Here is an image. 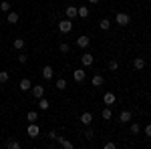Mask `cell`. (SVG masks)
<instances>
[{
    "mask_svg": "<svg viewBox=\"0 0 151 149\" xmlns=\"http://www.w3.org/2000/svg\"><path fill=\"white\" fill-rule=\"evenodd\" d=\"M115 22L119 24V26H127V24L131 22V18H129L127 12H119V14L115 16Z\"/></svg>",
    "mask_w": 151,
    "mask_h": 149,
    "instance_id": "obj_1",
    "label": "cell"
},
{
    "mask_svg": "<svg viewBox=\"0 0 151 149\" xmlns=\"http://www.w3.org/2000/svg\"><path fill=\"white\" fill-rule=\"evenodd\" d=\"M58 30H60L63 35L70 32V30H73V22H70V18H67V20H60V22H58Z\"/></svg>",
    "mask_w": 151,
    "mask_h": 149,
    "instance_id": "obj_2",
    "label": "cell"
},
{
    "mask_svg": "<svg viewBox=\"0 0 151 149\" xmlns=\"http://www.w3.org/2000/svg\"><path fill=\"white\" fill-rule=\"evenodd\" d=\"M26 133H28V137H38V133H40V129H38V125H36V121L35 123H30L28 125V129H26Z\"/></svg>",
    "mask_w": 151,
    "mask_h": 149,
    "instance_id": "obj_3",
    "label": "cell"
},
{
    "mask_svg": "<svg viewBox=\"0 0 151 149\" xmlns=\"http://www.w3.org/2000/svg\"><path fill=\"white\" fill-rule=\"evenodd\" d=\"M75 42H77V46H79V48H87V46L91 45V38H89V36H79Z\"/></svg>",
    "mask_w": 151,
    "mask_h": 149,
    "instance_id": "obj_4",
    "label": "cell"
},
{
    "mask_svg": "<svg viewBox=\"0 0 151 149\" xmlns=\"http://www.w3.org/2000/svg\"><path fill=\"white\" fill-rule=\"evenodd\" d=\"M30 91H32V97L40 99V97L45 95V87H42V85H32V89H30Z\"/></svg>",
    "mask_w": 151,
    "mask_h": 149,
    "instance_id": "obj_5",
    "label": "cell"
},
{
    "mask_svg": "<svg viewBox=\"0 0 151 149\" xmlns=\"http://www.w3.org/2000/svg\"><path fill=\"white\" fill-rule=\"evenodd\" d=\"M93 55H91V53H85V55H83L81 57V63H83V67H91V65H93Z\"/></svg>",
    "mask_w": 151,
    "mask_h": 149,
    "instance_id": "obj_6",
    "label": "cell"
},
{
    "mask_svg": "<svg viewBox=\"0 0 151 149\" xmlns=\"http://www.w3.org/2000/svg\"><path fill=\"white\" fill-rule=\"evenodd\" d=\"M18 89H20V91H30V89H32V81L30 79H22L20 83H18Z\"/></svg>",
    "mask_w": 151,
    "mask_h": 149,
    "instance_id": "obj_7",
    "label": "cell"
},
{
    "mask_svg": "<svg viewBox=\"0 0 151 149\" xmlns=\"http://www.w3.org/2000/svg\"><path fill=\"white\" fill-rule=\"evenodd\" d=\"M115 95H113V93H105L103 95V103L107 105V107H111V105H115Z\"/></svg>",
    "mask_w": 151,
    "mask_h": 149,
    "instance_id": "obj_8",
    "label": "cell"
},
{
    "mask_svg": "<svg viewBox=\"0 0 151 149\" xmlns=\"http://www.w3.org/2000/svg\"><path fill=\"white\" fill-rule=\"evenodd\" d=\"M52 77H55V69H52V67H45V69H42V79H47V81H50L52 79Z\"/></svg>",
    "mask_w": 151,
    "mask_h": 149,
    "instance_id": "obj_9",
    "label": "cell"
},
{
    "mask_svg": "<svg viewBox=\"0 0 151 149\" xmlns=\"http://www.w3.org/2000/svg\"><path fill=\"white\" fill-rule=\"evenodd\" d=\"M81 123H83V125H91V123H93V115L89 113V111L81 113Z\"/></svg>",
    "mask_w": 151,
    "mask_h": 149,
    "instance_id": "obj_10",
    "label": "cell"
},
{
    "mask_svg": "<svg viewBox=\"0 0 151 149\" xmlns=\"http://www.w3.org/2000/svg\"><path fill=\"white\" fill-rule=\"evenodd\" d=\"M65 14H67V18H75V16H79V12H77V6H67L65 8Z\"/></svg>",
    "mask_w": 151,
    "mask_h": 149,
    "instance_id": "obj_11",
    "label": "cell"
},
{
    "mask_svg": "<svg viewBox=\"0 0 151 149\" xmlns=\"http://www.w3.org/2000/svg\"><path fill=\"white\" fill-rule=\"evenodd\" d=\"M85 77H87V73H85L83 69H79V71H75V73H73V79L77 81V83H83Z\"/></svg>",
    "mask_w": 151,
    "mask_h": 149,
    "instance_id": "obj_12",
    "label": "cell"
},
{
    "mask_svg": "<svg viewBox=\"0 0 151 149\" xmlns=\"http://www.w3.org/2000/svg\"><path fill=\"white\" fill-rule=\"evenodd\" d=\"M133 67H135V69H137V71H143V69H145V58L137 57V58H135V60H133Z\"/></svg>",
    "mask_w": 151,
    "mask_h": 149,
    "instance_id": "obj_13",
    "label": "cell"
},
{
    "mask_svg": "<svg viewBox=\"0 0 151 149\" xmlns=\"http://www.w3.org/2000/svg\"><path fill=\"white\" fill-rule=\"evenodd\" d=\"M103 83H105V79L101 77V75H95L93 79H91V85H93V87H101Z\"/></svg>",
    "mask_w": 151,
    "mask_h": 149,
    "instance_id": "obj_14",
    "label": "cell"
},
{
    "mask_svg": "<svg viewBox=\"0 0 151 149\" xmlns=\"http://www.w3.org/2000/svg\"><path fill=\"white\" fill-rule=\"evenodd\" d=\"M24 45H26V42H24V38H14V42H12V46H14L16 50H22Z\"/></svg>",
    "mask_w": 151,
    "mask_h": 149,
    "instance_id": "obj_15",
    "label": "cell"
},
{
    "mask_svg": "<svg viewBox=\"0 0 151 149\" xmlns=\"http://www.w3.org/2000/svg\"><path fill=\"white\" fill-rule=\"evenodd\" d=\"M57 141L60 143V145H63V147H67V149H73V147H75V145L70 143L69 139H65V137H57Z\"/></svg>",
    "mask_w": 151,
    "mask_h": 149,
    "instance_id": "obj_16",
    "label": "cell"
},
{
    "mask_svg": "<svg viewBox=\"0 0 151 149\" xmlns=\"http://www.w3.org/2000/svg\"><path fill=\"white\" fill-rule=\"evenodd\" d=\"M119 121H121V123H129V121H131V113H129V111H123V113L119 115Z\"/></svg>",
    "mask_w": 151,
    "mask_h": 149,
    "instance_id": "obj_17",
    "label": "cell"
},
{
    "mask_svg": "<svg viewBox=\"0 0 151 149\" xmlns=\"http://www.w3.org/2000/svg\"><path fill=\"white\" fill-rule=\"evenodd\" d=\"M77 12H79V16H81V18H87V16H89V6H79Z\"/></svg>",
    "mask_w": 151,
    "mask_h": 149,
    "instance_id": "obj_18",
    "label": "cell"
},
{
    "mask_svg": "<svg viewBox=\"0 0 151 149\" xmlns=\"http://www.w3.org/2000/svg\"><path fill=\"white\" fill-rule=\"evenodd\" d=\"M6 20H8L10 24H16V22H18V14H16V12H8Z\"/></svg>",
    "mask_w": 151,
    "mask_h": 149,
    "instance_id": "obj_19",
    "label": "cell"
},
{
    "mask_svg": "<svg viewBox=\"0 0 151 149\" xmlns=\"http://www.w3.org/2000/svg\"><path fill=\"white\" fill-rule=\"evenodd\" d=\"M6 147H8V149H18V147H20V143H18L16 139H8V141H6Z\"/></svg>",
    "mask_w": 151,
    "mask_h": 149,
    "instance_id": "obj_20",
    "label": "cell"
},
{
    "mask_svg": "<svg viewBox=\"0 0 151 149\" xmlns=\"http://www.w3.org/2000/svg\"><path fill=\"white\" fill-rule=\"evenodd\" d=\"M10 79V75H8V71H0V85H4V83H8Z\"/></svg>",
    "mask_w": 151,
    "mask_h": 149,
    "instance_id": "obj_21",
    "label": "cell"
},
{
    "mask_svg": "<svg viewBox=\"0 0 151 149\" xmlns=\"http://www.w3.org/2000/svg\"><path fill=\"white\" fill-rule=\"evenodd\" d=\"M67 87H69V85H67V79H58L57 81V89L58 91H65Z\"/></svg>",
    "mask_w": 151,
    "mask_h": 149,
    "instance_id": "obj_22",
    "label": "cell"
},
{
    "mask_svg": "<svg viewBox=\"0 0 151 149\" xmlns=\"http://www.w3.org/2000/svg\"><path fill=\"white\" fill-rule=\"evenodd\" d=\"M48 99H42V97H40V99H38V107H40V109H42V111H47L48 109Z\"/></svg>",
    "mask_w": 151,
    "mask_h": 149,
    "instance_id": "obj_23",
    "label": "cell"
},
{
    "mask_svg": "<svg viewBox=\"0 0 151 149\" xmlns=\"http://www.w3.org/2000/svg\"><path fill=\"white\" fill-rule=\"evenodd\" d=\"M99 26H101L103 30H109V28H111V20H109V18H103V20L99 22Z\"/></svg>",
    "mask_w": 151,
    "mask_h": 149,
    "instance_id": "obj_24",
    "label": "cell"
},
{
    "mask_svg": "<svg viewBox=\"0 0 151 149\" xmlns=\"http://www.w3.org/2000/svg\"><path fill=\"white\" fill-rule=\"evenodd\" d=\"M131 133H133V135H139L141 133V125L139 123H131Z\"/></svg>",
    "mask_w": 151,
    "mask_h": 149,
    "instance_id": "obj_25",
    "label": "cell"
},
{
    "mask_svg": "<svg viewBox=\"0 0 151 149\" xmlns=\"http://www.w3.org/2000/svg\"><path fill=\"white\" fill-rule=\"evenodd\" d=\"M26 119H28L30 123H35L36 119H38V115H36V111H28V113H26Z\"/></svg>",
    "mask_w": 151,
    "mask_h": 149,
    "instance_id": "obj_26",
    "label": "cell"
},
{
    "mask_svg": "<svg viewBox=\"0 0 151 149\" xmlns=\"http://www.w3.org/2000/svg\"><path fill=\"white\" fill-rule=\"evenodd\" d=\"M0 10H2V12H10V2H8V0L0 2Z\"/></svg>",
    "mask_w": 151,
    "mask_h": 149,
    "instance_id": "obj_27",
    "label": "cell"
},
{
    "mask_svg": "<svg viewBox=\"0 0 151 149\" xmlns=\"http://www.w3.org/2000/svg\"><path fill=\"white\" fill-rule=\"evenodd\" d=\"M58 50H60V53H65V55H67V53H69V50H70V46L67 45V42H60V45H58Z\"/></svg>",
    "mask_w": 151,
    "mask_h": 149,
    "instance_id": "obj_28",
    "label": "cell"
},
{
    "mask_svg": "<svg viewBox=\"0 0 151 149\" xmlns=\"http://www.w3.org/2000/svg\"><path fill=\"white\" fill-rule=\"evenodd\" d=\"M101 117H103V119H111V117H113V113H111V109H109V107H107V109H103V113H101Z\"/></svg>",
    "mask_w": 151,
    "mask_h": 149,
    "instance_id": "obj_29",
    "label": "cell"
},
{
    "mask_svg": "<svg viewBox=\"0 0 151 149\" xmlns=\"http://www.w3.org/2000/svg\"><path fill=\"white\" fill-rule=\"evenodd\" d=\"M119 69V63H117V60H111V63H109V71H117Z\"/></svg>",
    "mask_w": 151,
    "mask_h": 149,
    "instance_id": "obj_30",
    "label": "cell"
},
{
    "mask_svg": "<svg viewBox=\"0 0 151 149\" xmlns=\"http://www.w3.org/2000/svg\"><path fill=\"white\" fill-rule=\"evenodd\" d=\"M83 135H85V137H87V139H93V137H95L93 129H87V131H85V133H83Z\"/></svg>",
    "mask_w": 151,
    "mask_h": 149,
    "instance_id": "obj_31",
    "label": "cell"
},
{
    "mask_svg": "<svg viewBox=\"0 0 151 149\" xmlns=\"http://www.w3.org/2000/svg\"><path fill=\"white\" fill-rule=\"evenodd\" d=\"M145 137H151V123L145 125Z\"/></svg>",
    "mask_w": 151,
    "mask_h": 149,
    "instance_id": "obj_32",
    "label": "cell"
},
{
    "mask_svg": "<svg viewBox=\"0 0 151 149\" xmlns=\"http://www.w3.org/2000/svg\"><path fill=\"white\" fill-rule=\"evenodd\" d=\"M105 149H115V143H113V141H107V143H105Z\"/></svg>",
    "mask_w": 151,
    "mask_h": 149,
    "instance_id": "obj_33",
    "label": "cell"
},
{
    "mask_svg": "<svg viewBox=\"0 0 151 149\" xmlns=\"http://www.w3.org/2000/svg\"><path fill=\"white\" fill-rule=\"evenodd\" d=\"M18 60H20V63H22V65H24V63H26L28 58H26V55H18Z\"/></svg>",
    "mask_w": 151,
    "mask_h": 149,
    "instance_id": "obj_34",
    "label": "cell"
},
{
    "mask_svg": "<svg viewBox=\"0 0 151 149\" xmlns=\"http://www.w3.org/2000/svg\"><path fill=\"white\" fill-rule=\"evenodd\" d=\"M48 137H50V139H57V137H58L57 131H48Z\"/></svg>",
    "mask_w": 151,
    "mask_h": 149,
    "instance_id": "obj_35",
    "label": "cell"
},
{
    "mask_svg": "<svg viewBox=\"0 0 151 149\" xmlns=\"http://www.w3.org/2000/svg\"><path fill=\"white\" fill-rule=\"evenodd\" d=\"M89 2H91V4H97V2H99V0H89Z\"/></svg>",
    "mask_w": 151,
    "mask_h": 149,
    "instance_id": "obj_36",
    "label": "cell"
}]
</instances>
